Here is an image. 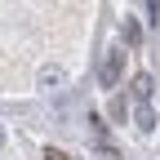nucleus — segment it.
Listing matches in <instances>:
<instances>
[{"label": "nucleus", "instance_id": "obj_1", "mask_svg": "<svg viewBox=\"0 0 160 160\" xmlns=\"http://www.w3.org/2000/svg\"><path fill=\"white\" fill-rule=\"evenodd\" d=\"M120 71H125V49H107L102 67H98V80H102L107 89H116L120 85Z\"/></svg>", "mask_w": 160, "mask_h": 160}, {"label": "nucleus", "instance_id": "obj_2", "mask_svg": "<svg viewBox=\"0 0 160 160\" xmlns=\"http://www.w3.org/2000/svg\"><path fill=\"white\" fill-rule=\"evenodd\" d=\"M62 85H67V71L62 67H53V62L40 67V89H62Z\"/></svg>", "mask_w": 160, "mask_h": 160}, {"label": "nucleus", "instance_id": "obj_3", "mask_svg": "<svg viewBox=\"0 0 160 160\" xmlns=\"http://www.w3.org/2000/svg\"><path fill=\"white\" fill-rule=\"evenodd\" d=\"M151 93H156V80H151V76H133V98H138V107H147Z\"/></svg>", "mask_w": 160, "mask_h": 160}, {"label": "nucleus", "instance_id": "obj_4", "mask_svg": "<svg viewBox=\"0 0 160 160\" xmlns=\"http://www.w3.org/2000/svg\"><path fill=\"white\" fill-rule=\"evenodd\" d=\"M133 125L142 129V133H151V129H156V111H151V107H138V111H133Z\"/></svg>", "mask_w": 160, "mask_h": 160}, {"label": "nucleus", "instance_id": "obj_5", "mask_svg": "<svg viewBox=\"0 0 160 160\" xmlns=\"http://www.w3.org/2000/svg\"><path fill=\"white\" fill-rule=\"evenodd\" d=\"M111 120H120V125H125V98H111Z\"/></svg>", "mask_w": 160, "mask_h": 160}, {"label": "nucleus", "instance_id": "obj_6", "mask_svg": "<svg viewBox=\"0 0 160 160\" xmlns=\"http://www.w3.org/2000/svg\"><path fill=\"white\" fill-rule=\"evenodd\" d=\"M125 40H129V45H138V40H142V31H138V22H125Z\"/></svg>", "mask_w": 160, "mask_h": 160}, {"label": "nucleus", "instance_id": "obj_7", "mask_svg": "<svg viewBox=\"0 0 160 160\" xmlns=\"http://www.w3.org/2000/svg\"><path fill=\"white\" fill-rule=\"evenodd\" d=\"M0 147H5V125H0Z\"/></svg>", "mask_w": 160, "mask_h": 160}]
</instances>
